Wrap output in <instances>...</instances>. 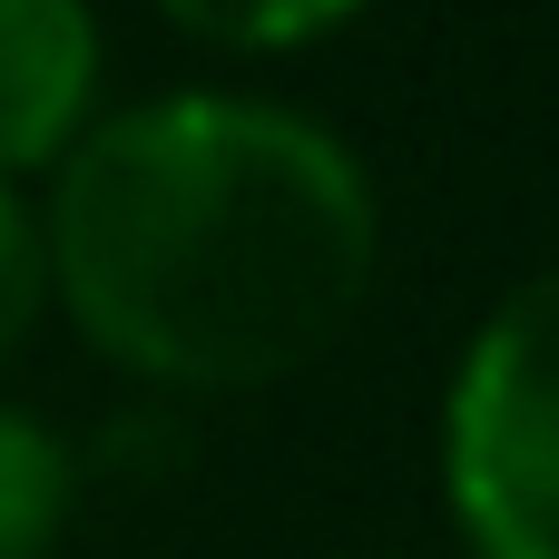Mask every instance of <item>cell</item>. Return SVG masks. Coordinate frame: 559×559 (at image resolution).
<instances>
[{"label":"cell","mask_w":559,"mask_h":559,"mask_svg":"<svg viewBox=\"0 0 559 559\" xmlns=\"http://www.w3.org/2000/svg\"><path fill=\"white\" fill-rule=\"evenodd\" d=\"M98 20L88 0H0V177L49 167L88 138Z\"/></svg>","instance_id":"3"},{"label":"cell","mask_w":559,"mask_h":559,"mask_svg":"<svg viewBox=\"0 0 559 559\" xmlns=\"http://www.w3.org/2000/svg\"><path fill=\"white\" fill-rule=\"evenodd\" d=\"M167 20H187L216 49H305L324 29H344L364 0H157Z\"/></svg>","instance_id":"5"},{"label":"cell","mask_w":559,"mask_h":559,"mask_svg":"<svg viewBox=\"0 0 559 559\" xmlns=\"http://www.w3.org/2000/svg\"><path fill=\"white\" fill-rule=\"evenodd\" d=\"M69 324L187 393H255L344 344L383 265L364 157L275 98H147L59 157L39 226Z\"/></svg>","instance_id":"1"},{"label":"cell","mask_w":559,"mask_h":559,"mask_svg":"<svg viewBox=\"0 0 559 559\" xmlns=\"http://www.w3.org/2000/svg\"><path fill=\"white\" fill-rule=\"evenodd\" d=\"M69 521V442L0 403V559H49Z\"/></svg>","instance_id":"4"},{"label":"cell","mask_w":559,"mask_h":559,"mask_svg":"<svg viewBox=\"0 0 559 559\" xmlns=\"http://www.w3.org/2000/svg\"><path fill=\"white\" fill-rule=\"evenodd\" d=\"M442 491L481 559H559V265L481 314L442 403Z\"/></svg>","instance_id":"2"},{"label":"cell","mask_w":559,"mask_h":559,"mask_svg":"<svg viewBox=\"0 0 559 559\" xmlns=\"http://www.w3.org/2000/svg\"><path fill=\"white\" fill-rule=\"evenodd\" d=\"M39 285H49L39 226H29V206L10 197V177H0V354H20L29 314H39Z\"/></svg>","instance_id":"6"}]
</instances>
